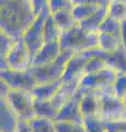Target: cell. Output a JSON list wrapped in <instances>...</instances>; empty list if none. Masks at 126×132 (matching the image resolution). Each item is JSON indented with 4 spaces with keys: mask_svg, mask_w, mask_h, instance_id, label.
Masks as SVG:
<instances>
[{
    "mask_svg": "<svg viewBox=\"0 0 126 132\" xmlns=\"http://www.w3.org/2000/svg\"><path fill=\"white\" fill-rule=\"evenodd\" d=\"M32 62L33 56L29 48L22 39H18L6 60H0V71L8 68L14 71H27L32 67Z\"/></svg>",
    "mask_w": 126,
    "mask_h": 132,
    "instance_id": "5b68a950",
    "label": "cell"
},
{
    "mask_svg": "<svg viewBox=\"0 0 126 132\" xmlns=\"http://www.w3.org/2000/svg\"><path fill=\"white\" fill-rule=\"evenodd\" d=\"M43 33H44V42H52V41H56L60 39L62 35V30L58 28L56 24L53 15L50 13L47 15L44 22V28H43Z\"/></svg>",
    "mask_w": 126,
    "mask_h": 132,
    "instance_id": "7402d4cb",
    "label": "cell"
},
{
    "mask_svg": "<svg viewBox=\"0 0 126 132\" xmlns=\"http://www.w3.org/2000/svg\"><path fill=\"white\" fill-rule=\"evenodd\" d=\"M60 52H62V46H60L59 40L44 43L40 51L33 56L32 66H42L53 63L58 59Z\"/></svg>",
    "mask_w": 126,
    "mask_h": 132,
    "instance_id": "7c38bea8",
    "label": "cell"
},
{
    "mask_svg": "<svg viewBox=\"0 0 126 132\" xmlns=\"http://www.w3.org/2000/svg\"><path fill=\"white\" fill-rule=\"evenodd\" d=\"M31 5L33 8V12L35 15L40 14L45 9H48V0H31Z\"/></svg>",
    "mask_w": 126,
    "mask_h": 132,
    "instance_id": "d6a6232c",
    "label": "cell"
},
{
    "mask_svg": "<svg viewBox=\"0 0 126 132\" xmlns=\"http://www.w3.org/2000/svg\"><path fill=\"white\" fill-rule=\"evenodd\" d=\"M75 3L71 0H48V10L51 14L65 9H72Z\"/></svg>",
    "mask_w": 126,
    "mask_h": 132,
    "instance_id": "4dcf8cb0",
    "label": "cell"
},
{
    "mask_svg": "<svg viewBox=\"0 0 126 132\" xmlns=\"http://www.w3.org/2000/svg\"><path fill=\"white\" fill-rule=\"evenodd\" d=\"M75 123L69 121H55L56 132H71Z\"/></svg>",
    "mask_w": 126,
    "mask_h": 132,
    "instance_id": "836d02e7",
    "label": "cell"
},
{
    "mask_svg": "<svg viewBox=\"0 0 126 132\" xmlns=\"http://www.w3.org/2000/svg\"><path fill=\"white\" fill-rule=\"evenodd\" d=\"M0 2L1 32L15 39H21L36 18L31 0H0Z\"/></svg>",
    "mask_w": 126,
    "mask_h": 132,
    "instance_id": "6da1fadb",
    "label": "cell"
},
{
    "mask_svg": "<svg viewBox=\"0 0 126 132\" xmlns=\"http://www.w3.org/2000/svg\"><path fill=\"white\" fill-rule=\"evenodd\" d=\"M52 15L54 18L56 24L58 26V28L62 30V32L69 30V29H71L78 23L77 20L75 19L74 14H72L71 9H65L62 11L55 12Z\"/></svg>",
    "mask_w": 126,
    "mask_h": 132,
    "instance_id": "44dd1931",
    "label": "cell"
},
{
    "mask_svg": "<svg viewBox=\"0 0 126 132\" xmlns=\"http://www.w3.org/2000/svg\"><path fill=\"white\" fill-rule=\"evenodd\" d=\"M6 100L9 102L20 119L31 120L35 117L34 104L35 99L32 92L19 89H11Z\"/></svg>",
    "mask_w": 126,
    "mask_h": 132,
    "instance_id": "8992f818",
    "label": "cell"
},
{
    "mask_svg": "<svg viewBox=\"0 0 126 132\" xmlns=\"http://www.w3.org/2000/svg\"><path fill=\"white\" fill-rule=\"evenodd\" d=\"M76 54L69 50H62L58 59L55 62L42 66H32L31 71L33 73L37 84H45L60 80L64 75L65 67L68 61Z\"/></svg>",
    "mask_w": 126,
    "mask_h": 132,
    "instance_id": "3957f363",
    "label": "cell"
},
{
    "mask_svg": "<svg viewBox=\"0 0 126 132\" xmlns=\"http://www.w3.org/2000/svg\"><path fill=\"white\" fill-rule=\"evenodd\" d=\"M30 121L33 132H56L55 120L41 118V117H34Z\"/></svg>",
    "mask_w": 126,
    "mask_h": 132,
    "instance_id": "d4e9b609",
    "label": "cell"
},
{
    "mask_svg": "<svg viewBox=\"0 0 126 132\" xmlns=\"http://www.w3.org/2000/svg\"><path fill=\"white\" fill-rule=\"evenodd\" d=\"M0 132H15L19 116L6 99H0Z\"/></svg>",
    "mask_w": 126,
    "mask_h": 132,
    "instance_id": "9a60e30c",
    "label": "cell"
},
{
    "mask_svg": "<svg viewBox=\"0 0 126 132\" xmlns=\"http://www.w3.org/2000/svg\"><path fill=\"white\" fill-rule=\"evenodd\" d=\"M87 56L90 55H98L105 60L108 66L115 69L117 73H126V50L121 46L114 52H105L100 50L99 47L89 50V51L82 52Z\"/></svg>",
    "mask_w": 126,
    "mask_h": 132,
    "instance_id": "8fae6325",
    "label": "cell"
},
{
    "mask_svg": "<svg viewBox=\"0 0 126 132\" xmlns=\"http://www.w3.org/2000/svg\"><path fill=\"white\" fill-rule=\"evenodd\" d=\"M59 43L62 50H69L75 53H82L98 47L99 32H89L77 23L75 27L64 31Z\"/></svg>",
    "mask_w": 126,
    "mask_h": 132,
    "instance_id": "7a4b0ae2",
    "label": "cell"
},
{
    "mask_svg": "<svg viewBox=\"0 0 126 132\" xmlns=\"http://www.w3.org/2000/svg\"><path fill=\"white\" fill-rule=\"evenodd\" d=\"M102 7H99L96 5H92V3H75L72 7V14H74L77 22H81L83 20L89 18L91 14H93L95 11H98Z\"/></svg>",
    "mask_w": 126,
    "mask_h": 132,
    "instance_id": "603a6c76",
    "label": "cell"
},
{
    "mask_svg": "<svg viewBox=\"0 0 126 132\" xmlns=\"http://www.w3.org/2000/svg\"><path fill=\"white\" fill-rule=\"evenodd\" d=\"M15 132H33V129H32V126H31V121L25 120V119H20Z\"/></svg>",
    "mask_w": 126,
    "mask_h": 132,
    "instance_id": "e575fe53",
    "label": "cell"
},
{
    "mask_svg": "<svg viewBox=\"0 0 126 132\" xmlns=\"http://www.w3.org/2000/svg\"><path fill=\"white\" fill-rule=\"evenodd\" d=\"M80 109L83 118L100 117V94L96 92H91V90H84V94L80 102Z\"/></svg>",
    "mask_w": 126,
    "mask_h": 132,
    "instance_id": "2e32d148",
    "label": "cell"
},
{
    "mask_svg": "<svg viewBox=\"0 0 126 132\" xmlns=\"http://www.w3.org/2000/svg\"><path fill=\"white\" fill-rule=\"evenodd\" d=\"M82 125L87 132H106L105 122L101 117H87L83 118Z\"/></svg>",
    "mask_w": 126,
    "mask_h": 132,
    "instance_id": "4316f807",
    "label": "cell"
},
{
    "mask_svg": "<svg viewBox=\"0 0 126 132\" xmlns=\"http://www.w3.org/2000/svg\"><path fill=\"white\" fill-rule=\"evenodd\" d=\"M117 76V72L110 66L92 74H86L80 79V88L91 90L99 94L113 92V84Z\"/></svg>",
    "mask_w": 126,
    "mask_h": 132,
    "instance_id": "277c9868",
    "label": "cell"
},
{
    "mask_svg": "<svg viewBox=\"0 0 126 132\" xmlns=\"http://www.w3.org/2000/svg\"><path fill=\"white\" fill-rule=\"evenodd\" d=\"M84 94V89L79 88L77 94L66 104H64L59 109L58 116L55 121H69L72 123H82L83 116L81 113L80 102Z\"/></svg>",
    "mask_w": 126,
    "mask_h": 132,
    "instance_id": "30bf717a",
    "label": "cell"
},
{
    "mask_svg": "<svg viewBox=\"0 0 126 132\" xmlns=\"http://www.w3.org/2000/svg\"><path fill=\"white\" fill-rule=\"evenodd\" d=\"M108 66V63L104 59L98 55H90L88 59V62L84 67V75L86 74H92L101 71Z\"/></svg>",
    "mask_w": 126,
    "mask_h": 132,
    "instance_id": "83f0119b",
    "label": "cell"
},
{
    "mask_svg": "<svg viewBox=\"0 0 126 132\" xmlns=\"http://www.w3.org/2000/svg\"><path fill=\"white\" fill-rule=\"evenodd\" d=\"M11 92V87L3 79H0V99H6Z\"/></svg>",
    "mask_w": 126,
    "mask_h": 132,
    "instance_id": "d590c367",
    "label": "cell"
},
{
    "mask_svg": "<svg viewBox=\"0 0 126 132\" xmlns=\"http://www.w3.org/2000/svg\"><path fill=\"white\" fill-rule=\"evenodd\" d=\"M0 79L8 82L11 89L32 92L37 85L31 68L27 71H14V69H2L0 71Z\"/></svg>",
    "mask_w": 126,
    "mask_h": 132,
    "instance_id": "9c48e42d",
    "label": "cell"
},
{
    "mask_svg": "<svg viewBox=\"0 0 126 132\" xmlns=\"http://www.w3.org/2000/svg\"><path fill=\"white\" fill-rule=\"evenodd\" d=\"M60 85H62V79L53 82L37 84L32 90V94L35 100H52Z\"/></svg>",
    "mask_w": 126,
    "mask_h": 132,
    "instance_id": "e0dca14e",
    "label": "cell"
},
{
    "mask_svg": "<svg viewBox=\"0 0 126 132\" xmlns=\"http://www.w3.org/2000/svg\"><path fill=\"white\" fill-rule=\"evenodd\" d=\"M34 112H35V117L56 120L59 109L56 108L51 100H35Z\"/></svg>",
    "mask_w": 126,
    "mask_h": 132,
    "instance_id": "d6986e66",
    "label": "cell"
},
{
    "mask_svg": "<svg viewBox=\"0 0 126 132\" xmlns=\"http://www.w3.org/2000/svg\"><path fill=\"white\" fill-rule=\"evenodd\" d=\"M122 46L121 36L110 33L99 32V44L98 47L105 52H114Z\"/></svg>",
    "mask_w": 126,
    "mask_h": 132,
    "instance_id": "ffe728a7",
    "label": "cell"
},
{
    "mask_svg": "<svg viewBox=\"0 0 126 132\" xmlns=\"http://www.w3.org/2000/svg\"><path fill=\"white\" fill-rule=\"evenodd\" d=\"M100 117L104 121H114L125 117L126 107L123 99L115 96L113 92L100 94Z\"/></svg>",
    "mask_w": 126,
    "mask_h": 132,
    "instance_id": "ba28073f",
    "label": "cell"
},
{
    "mask_svg": "<svg viewBox=\"0 0 126 132\" xmlns=\"http://www.w3.org/2000/svg\"><path fill=\"white\" fill-rule=\"evenodd\" d=\"M111 0H76L74 3H92L99 7H108Z\"/></svg>",
    "mask_w": 126,
    "mask_h": 132,
    "instance_id": "8d00e7d4",
    "label": "cell"
},
{
    "mask_svg": "<svg viewBox=\"0 0 126 132\" xmlns=\"http://www.w3.org/2000/svg\"><path fill=\"white\" fill-rule=\"evenodd\" d=\"M71 1H72V2H75V1H76V0H71Z\"/></svg>",
    "mask_w": 126,
    "mask_h": 132,
    "instance_id": "60d3db41",
    "label": "cell"
},
{
    "mask_svg": "<svg viewBox=\"0 0 126 132\" xmlns=\"http://www.w3.org/2000/svg\"><path fill=\"white\" fill-rule=\"evenodd\" d=\"M88 59L89 56L83 54V53H76L66 64L62 80L66 81L74 79V78L82 77L84 75V67H86Z\"/></svg>",
    "mask_w": 126,
    "mask_h": 132,
    "instance_id": "5bb4252c",
    "label": "cell"
},
{
    "mask_svg": "<svg viewBox=\"0 0 126 132\" xmlns=\"http://www.w3.org/2000/svg\"><path fill=\"white\" fill-rule=\"evenodd\" d=\"M108 14L119 21L126 20V0H111L108 6Z\"/></svg>",
    "mask_w": 126,
    "mask_h": 132,
    "instance_id": "cb8c5ba5",
    "label": "cell"
},
{
    "mask_svg": "<svg viewBox=\"0 0 126 132\" xmlns=\"http://www.w3.org/2000/svg\"><path fill=\"white\" fill-rule=\"evenodd\" d=\"M121 40L122 46L126 50V20L121 21Z\"/></svg>",
    "mask_w": 126,
    "mask_h": 132,
    "instance_id": "74e56055",
    "label": "cell"
},
{
    "mask_svg": "<svg viewBox=\"0 0 126 132\" xmlns=\"http://www.w3.org/2000/svg\"><path fill=\"white\" fill-rule=\"evenodd\" d=\"M108 15V7H102L98 11H95L93 14H91L86 20L79 22V24L84 30L89 32H99V29L101 24L104 21V19Z\"/></svg>",
    "mask_w": 126,
    "mask_h": 132,
    "instance_id": "ac0fdd59",
    "label": "cell"
},
{
    "mask_svg": "<svg viewBox=\"0 0 126 132\" xmlns=\"http://www.w3.org/2000/svg\"><path fill=\"white\" fill-rule=\"evenodd\" d=\"M123 101H124V104H125V107H126V96L123 98ZM125 117H126V113H125Z\"/></svg>",
    "mask_w": 126,
    "mask_h": 132,
    "instance_id": "ab89813d",
    "label": "cell"
},
{
    "mask_svg": "<svg viewBox=\"0 0 126 132\" xmlns=\"http://www.w3.org/2000/svg\"><path fill=\"white\" fill-rule=\"evenodd\" d=\"M51 12L48 9H45L41 12L40 14L36 15L34 21L31 23V26L27 28V30L24 32L22 35V40L25 43V45L31 52L32 56H34L36 53L40 51V48L44 45V33H43V28H44V22L47 15Z\"/></svg>",
    "mask_w": 126,
    "mask_h": 132,
    "instance_id": "52a82bcc",
    "label": "cell"
},
{
    "mask_svg": "<svg viewBox=\"0 0 126 132\" xmlns=\"http://www.w3.org/2000/svg\"><path fill=\"white\" fill-rule=\"evenodd\" d=\"M99 32H104V33H110V34H114L117 36H121V21L116 20L109 14L104 21L101 24L99 29Z\"/></svg>",
    "mask_w": 126,
    "mask_h": 132,
    "instance_id": "484cf974",
    "label": "cell"
},
{
    "mask_svg": "<svg viewBox=\"0 0 126 132\" xmlns=\"http://www.w3.org/2000/svg\"><path fill=\"white\" fill-rule=\"evenodd\" d=\"M113 93L115 96L122 99L126 96V73H117L113 84Z\"/></svg>",
    "mask_w": 126,
    "mask_h": 132,
    "instance_id": "f546056e",
    "label": "cell"
},
{
    "mask_svg": "<svg viewBox=\"0 0 126 132\" xmlns=\"http://www.w3.org/2000/svg\"><path fill=\"white\" fill-rule=\"evenodd\" d=\"M0 39H1V48H0V60H6V57L8 56V54L10 53V51L13 47V45L15 44V41L18 39L13 38L9 34H7L5 32H1V35H0Z\"/></svg>",
    "mask_w": 126,
    "mask_h": 132,
    "instance_id": "f1b7e54d",
    "label": "cell"
},
{
    "mask_svg": "<svg viewBox=\"0 0 126 132\" xmlns=\"http://www.w3.org/2000/svg\"><path fill=\"white\" fill-rule=\"evenodd\" d=\"M71 132H87L82 123H75Z\"/></svg>",
    "mask_w": 126,
    "mask_h": 132,
    "instance_id": "f35d334b",
    "label": "cell"
},
{
    "mask_svg": "<svg viewBox=\"0 0 126 132\" xmlns=\"http://www.w3.org/2000/svg\"><path fill=\"white\" fill-rule=\"evenodd\" d=\"M106 132H126V117L114 121H104Z\"/></svg>",
    "mask_w": 126,
    "mask_h": 132,
    "instance_id": "1f68e13d",
    "label": "cell"
},
{
    "mask_svg": "<svg viewBox=\"0 0 126 132\" xmlns=\"http://www.w3.org/2000/svg\"><path fill=\"white\" fill-rule=\"evenodd\" d=\"M80 79L81 78H74V79L66 81L62 80V85L59 86L57 93L51 100L56 108L60 109V107L64 104H66L68 100H70L77 94L80 88Z\"/></svg>",
    "mask_w": 126,
    "mask_h": 132,
    "instance_id": "4fadbf2b",
    "label": "cell"
}]
</instances>
